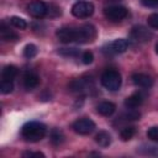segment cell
Returning a JSON list of instances; mask_svg holds the SVG:
<instances>
[{"label": "cell", "mask_w": 158, "mask_h": 158, "mask_svg": "<svg viewBox=\"0 0 158 158\" xmlns=\"http://www.w3.org/2000/svg\"><path fill=\"white\" fill-rule=\"evenodd\" d=\"M94 14V5L89 1H78L72 6V15L78 19H86Z\"/></svg>", "instance_id": "cell-4"}, {"label": "cell", "mask_w": 158, "mask_h": 158, "mask_svg": "<svg viewBox=\"0 0 158 158\" xmlns=\"http://www.w3.org/2000/svg\"><path fill=\"white\" fill-rule=\"evenodd\" d=\"M72 128L74 130V132L79 135H90L95 130V122L88 117L78 118L77 121L73 122Z\"/></svg>", "instance_id": "cell-6"}, {"label": "cell", "mask_w": 158, "mask_h": 158, "mask_svg": "<svg viewBox=\"0 0 158 158\" xmlns=\"http://www.w3.org/2000/svg\"><path fill=\"white\" fill-rule=\"evenodd\" d=\"M141 2L146 7H158V0H141Z\"/></svg>", "instance_id": "cell-29"}, {"label": "cell", "mask_w": 158, "mask_h": 158, "mask_svg": "<svg viewBox=\"0 0 158 158\" xmlns=\"http://www.w3.org/2000/svg\"><path fill=\"white\" fill-rule=\"evenodd\" d=\"M63 141H64V136H63L62 131H59L57 128L52 130V132H51V142L54 146H59L60 143H63Z\"/></svg>", "instance_id": "cell-20"}, {"label": "cell", "mask_w": 158, "mask_h": 158, "mask_svg": "<svg viewBox=\"0 0 158 158\" xmlns=\"http://www.w3.org/2000/svg\"><path fill=\"white\" fill-rule=\"evenodd\" d=\"M146 135H147V137H148L151 141L158 142V127H157V126H153V127L148 128Z\"/></svg>", "instance_id": "cell-26"}, {"label": "cell", "mask_w": 158, "mask_h": 158, "mask_svg": "<svg viewBox=\"0 0 158 158\" xmlns=\"http://www.w3.org/2000/svg\"><path fill=\"white\" fill-rule=\"evenodd\" d=\"M22 157L25 158H32V157H42L44 158V154L42 152H31V151H26L22 153Z\"/></svg>", "instance_id": "cell-28"}, {"label": "cell", "mask_w": 158, "mask_h": 158, "mask_svg": "<svg viewBox=\"0 0 158 158\" xmlns=\"http://www.w3.org/2000/svg\"><path fill=\"white\" fill-rule=\"evenodd\" d=\"M27 11L28 14L35 17V19H42L47 15L48 12V6L46 2L41 1V0H33L28 4L27 6Z\"/></svg>", "instance_id": "cell-7"}, {"label": "cell", "mask_w": 158, "mask_h": 158, "mask_svg": "<svg viewBox=\"0 0 158 158\" xmlns=\"http://www.w3.org/2000/svg\"><path fill=\"white\" fill-rule=\"evenodd\" d=\"M135 133H136V127L135 126H126L121 130L120 137H121L122 141H128L135 136Z\"/></svg>", "instance_id": "cell-19"}, {"label": "cell", "mask_w": 158, "mask_h": 158, "mask_svg": "<svg viewBox=\"0 0 158 158\" xmlns=\"http://www.w3.org/2000/svg\"><path fill=\"white\" fill-rule=\"evenodd\" d=\"M107 47H109V53L110 54H118V53H123L127 49L128 42H127V40L118 38V40H115L114 42L109 43Z\"/></svg>", "instance_id": "cell-11"}, {"label": "cell", "mask_w": 158, "mask_h": 158, "mask_svg": "<svg viewBox=\"0 0 158 158\" xmlns=\"http://www.w3.org/2000/svg\"><path fill=\"white\" fill-rule=\"evenodd\" d=\"M47 133V127L40 121L26 122L21 128V136L28 142H38Z\"/></svg>", "instance_id": "cell-1"}, {"label": "cell", "mask_w": 158, "mask_h": 158, "mask_svg": "<svg viewBox=\"0 0 158 158\" xmlns=\"http://www.w3.org/2000/svg\"><path fill=\"white\" fill-rule=\"evenodd\" d=\"M147 23L149 27L154 28V30H158V14H151L148 17H147Z\"/></svg>", "instance_id": "cell-25"}, {"label": "cell", "mask_w": 158, "mask_h": 158, "mask_svg": "<svg viewBox=\"0 0 158 158\" xmlns=\"http://www.w3.org/2000/svg\"><path fill=\"white\" fill-rule=\"evenodd\" d=\"M142 102H143V95L139 91H136V93H133L132 95H130L125 99V106L130 110L141 106Z\"/></svg>", "instance_id": "cell-12"}, {"label": "cell", "mask_w": 158, "mask_h": 158, "mask_svg": "<svg viewBox=\"0 0 158 158\" xmlns=\"http://www.w3.org/2000/svg\"><path fill=\"white\" fill-rule=\"evenodd\" d=\"M10 23L16 27V28H20V30H25L27 27V22L22 19V17H19V16H12L10 19Z\"/></svg>", "instance_id": "cell-22"}, {"label": "cell", "mask_w": 158, "mask_h": 158, "mask_svg": "<svg viewBox=\"0 0 158 158\" xmlns=\"http://www.w3.org/2000/svg\"><path fill=\"white\" fill-rule=\"evenodd\" d=\"M58 53L60 56H64V57H78L80 51L77 48H59Z\"/></svg>", "instance_id": "cell-23"}, {"label": "cell", "mask_w": 158, "mask_h": 158, "mask_svg": "<svg viewBox=\"0 0 158 158\" xmlns=\"http://www.w3.org/2000/svg\"><path fill=\"white\" fill-rule=\"evenodd\" d=\"M89 86H90L89 80H86V79H84V78L75 79V80H73V81L70 83V85H69L70 90H72V91H75V93H83V91H85Z\"/></svg>", "instance_id": "cell-16"}, {"label": "cell", "mask_w": 158, "mask_h": 158, "mask_svg": "<svg viewBox=\"0 0 158 158\" xmlns=\"http://www.w3.org/2000/svg\"><path fill=\"white\" fill-rule=\"evenodd\" d=\"M131 79H132L133 84L139 88H151L153 85V79L144 73H135V74H132Z\"/></svg>", "instance_id": "cell-10"}, {"label": "cell", "mask_w": 158, "mask_h": 158, "mask_svg": "<svg viewBox=\"0 0 158 158\" xmlns=\"http://www.w3.org/2000/svg\"><path fill=\"white\" fill-rule=\"evenodd\" d=\"M37 52H38L37 47H36L33 43H28V44H26V46H25V48H23V57H26V58L31 59V58L36 57Z\"/></svg>", "instance_id": "cell-21"}, {"label": "cell", "mask_w": 158, "mask_h": 158, "mask_svg": "<svg viewBox=\"0 0 158 158\" xmlns=\"http://www.w3.org/2000/svg\"><path fill=\"white\" fill-rule=\"evenodd\" d=\"M111 135L106 131H99V133H96L95 136V142L100 147H109L111 144Z\"/></svg>", "instance_id": "cell-17"}, {"label": "cell", "mask_w": 158, "mask_h": 158, "mask_svg": "<svg viewBox=\"0 0 158 158\" xmlns=\"http://www.w3.org/2000/svg\"><path fill=\"white\" fill-rule=\"evenodd\" d=\"M100 81L101 85L110 90V91H116L120 89L121 84H122V79H121V74L115 70V69H106L101 77H100Z\"/></svg>", "instance_id": "cell-2"}, {"label": "cell", "mask_w": 158, "mask_h": 158, "mask_svg": "<svg viewBox=\"0 0 158 158\" xmlns=\"http://www.w3.org/2000/svg\"><path fill=\"white\" fill-rule=\"evenodd\" d=\"M156 53H157V54H158V42H157V43H156Z\"/></svg>", "instance_id": "cell-30"}, {"label": "cell", "mask_w": 158, "mask_h": 158, "mask_svg": "<svg viewBox=\"0 0 158 158\" xmlns=\"http://www.w3.org/2000/svg\"><path fill=\"white\" fill-rule=\"evenodd\" d=\"M152 32H149L148 28H146L144 26H133L131 30V38L136 42H147L152 38Z\"/></svg>", "instance_id": "cell-8"}, {"label": "cell", "mask_w": 158, "mask_h": 158, "mask_svg": "<svg viewBox=\"0 0 158 158\" xmlns=\"http://www.w3.org/2000/svg\"><path fill=\"white\" fill-rule=\"evenodd\" d=\"M56 36L57 38L63 42V43H70V42H75V28L73 27H60L56 31Z\"/></svg>", "instance_id": "cell-9"}, {"label": "cell", "mask_w": 158, "mask_h": 158, "mask_svg": "<svg viewBox=\"0 0 158 158\" xmlns=\"http://www.w3.org/2000/svg\"><path fill=\"white\" fill-rule=\"evenodd\" d=\"M16 75H17V68L12 64L4 67L2 72H1V79H4V80H11L12 81Z\"/></svg>", "instance_id": "cell-18"}, {"label": "cell", "mask_w": 158, "mask_h": 158, "mask_svg": "<svg viewBox=\"0 0 158 158\" xmlns=\"http://www.w3.org/2000/svg\"><path fill=\"white\" fill-rule=\"evenodd\" d=\"M96 37V28L90 25H83L75 28V42L77 43H88L93 42Z\"/></svg>", "instance_id": "cell-3"}, {"label": "cell", "mask_w": 158, "mask_h": 158, "mask_svg": "<svg viewBox=\"0 0 158 158\" xmlns=\"http://www.w3.org/2000/svg\"><path fill=\"white\" fill-rule=\"evenodd\" d=\"M0 38L2 41H17L19 35L15 31H12L10 27H7L5 22H1V25H0Z\"/></svg>", "instance_id": "cell-14"}, {"label": "cell", "mask_w": 158, "mask_h": 158, "mask_svg": "<svg viewBox=\"0 0 158 158\" xmlns=\"http://www.w3.org/2000/svg\"><path fill=\"white\" fill-rule=\"evenodd\" d=\"M81 60H83L84 64H90V63H93V60H94V56H93V53H91L90 51L84 52L83 56H81Z\"/></svg>", "instance_id": "cell-27"}, {"label": "cell", "mask_w": 158, "mask_h": 158, "mask_svg": "<svg viewBox=\"0 0 158 158\" xmlns=\"http://www.w3.org/2000/svg\"><path fill=\"white\" fill-rule=\"evenodd\" d=\"M14 90V84L11 80H4L1 79L0 81V91L2 94H10Z\"/></svg>", "instance_id": "cell-24"}, {"label": "cell", "mask_w": 158, "mask_h": 158, "mask_svg": "<svg viewBox=\"0 0 158 158\" xmlns=\"http://www.w3.org/2000/svg\"><path fill=\"white\" fill-rule=\"evenodd\" d=\"M105 1H110V2H115V1H118V0H105Z\"/></svg>", "instance_id": "cell-31"}, {"label": "cell", "mask_w": 158, "mask_h": 158, "mask_svg": "<svg viewBox=\"0 0 158 158\" xmlns=\"http://www.w3.org/2000/svg\"><path fill=\"white\" fill-rule=\"evenodd\" d=\"M40 83V77L33 72H26L23 75V86L26 90L35 89Z\"/></svg>", "instance_id": "cell-13"}, {"label": "cell", "mask_w": 158, "mask_h": 158, "mask_svg": "<svg viewBox=\"0 0 158 158\" xmlns=\"http://www.w3.org/2000/svg\"><path fill=\"white\" fill-rule=\"evenodd\" d=\"M127 14H128V10L120 5H112V6H107L104 9L105 17L112 22H118L123 20L127 16Z\"/></svg>", "instance_id": "cell-5"}, {"label": "cell", "mask_w": 158, "mask_h": 158, "mask_svg": "<svg viewBox=\"0 0 158 158\" xmlns=\"http://www.w3.org/2000/svg\"><path fill=\"white\" fill-rule=\"evenodd\" d=\"M96 111L102 116H111L116 111V105L111 101H102L96 106Z\"/></svg>", "instance_id": "cell-15"}]
</instances>
